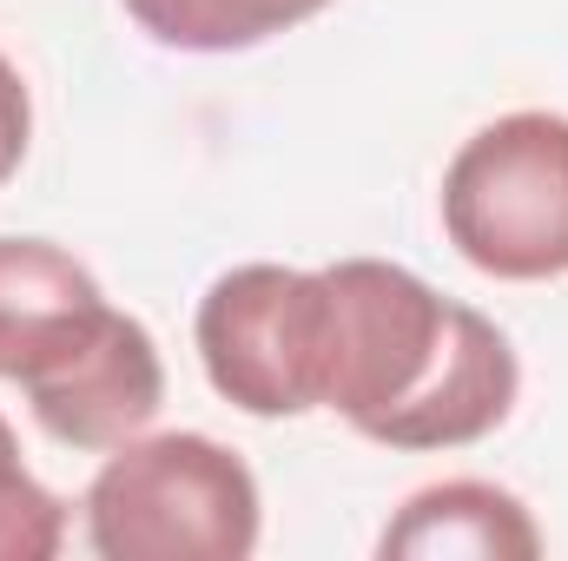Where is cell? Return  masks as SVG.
Listing matches in <instances>:
<instances>
[{
    "instance_id": "1",
    "label": "cell",
    "mask_w": 568,
    "mask_h": 561,
    "mask_svg": "<svg viewBox=\"0 0 568 561\" xmlns=\"http://www.w3.org/2000/svg\"><path fill=\"white\" fill-rule=\"evenodd\" d=\"M449 297L390 258H337L324 272L232 265L205 284L192 337L205 384L245 417L337 410L357 436L429 377Z\"/></svg>"
},
{
    "instance_id": "2",
    "label": "cell",
    "mask_w": 568,
    "mask_h": 561,
    "mask_svg": "<svg viewBox=\"0 0 568 561\" xmlns=\"http://www.w3.org/2000/svg\"><path fill=\"white\" fill-rule=\"evenodd\" d=\"M80 509L100 561H245L265 522L245 456L199 429L126 436Z\"/></svg>"
},
{
    "instance_id": "3",
    "label": "cell",
    "mask_w": 568,
    "mask_h": 561,
    "mask_svg": "<svg viewBox=\"0 0 568 561\" xmlns=\"http://www.w3.org/2000/svg\"><path fill=\"white\" fill-rule=\"evenodd\" d=\"M443 232L483 278H568V120L503 113L443 165Z\"/></svg>"
},
{
    "instance_id": "4",
    "label": "cell",
    "mask_w": 568,
    "mask_h": 561,
    "mask_svg": "<svg viewBox=\"0 0 568 561\" xmlns=\"http://www.w3.org/2000/svg\"><path fill=\"white\" fill-rule=\"evenodd\" d=\"M33 422L67 442V449H120L126 436H140L165 404V364L159 344L140 317L106 310L73 350L67 364H53L40 384L20 390Z\"/></svg>"
},
{
    "instance_id": "5",
    "label": "cell",
    "mask_w": 568,
    "mask_h": 561,
    "mask_svg": "<svg viewBox=\"0 0 568 561\" xmlns=\"http://www.w3.org/2000/svg\"><path fill=\"white\" fill-rule=\"evenodd\" d=\"M516 390H523V364H516V344L503 337V324L483 317L476 304L449 297V330H443L429 377L364 436L384 449H463L509 422Z\"/></svg>"
},
{
    "instance_id": "6",
    "label": "cell",
    "mask_w": 568,
    "mask_h": 561,
    "mask_svg": "<svg viewBox=\"0 0 568 561\" xmlns=\"http://www.w3.org/2000/svg\"><path fill=\"white\" fill-rule=\"evenodd\" d=\"M106 310L100 278L73 252L47 238H0V384H40Z\"/></svg>"
},
{
    "instance_id": "7",
    "label": "cell",
    "mask_w": 568,
    "mask_h": 561,
    "mask_svg": "<svg viewBox=\"0 0 568 561\" xmlns=\"http://www.w3.org/2000/svg\"><path fill=\"white\" fill-rule=\"evenodd\" d=\"M384 561H536L542 555V529L523 509V496L476 482V476H449L417 489L397 522L377 536Z\"/></svg>"
},
{
    "instance_id": "8",
    "label": "cell",
    "mask_w": 568,
    "mask_h": 561,
    "mask_svg": "<svg viewBox=\"0 0 568 561\" xmlns=\"http://www.w3.org/2000/svg\"><path fill=\"white\" fill-rule=\"evenodd\" d=\"M331 0H126L145 40L179 53H245L304 27Z\"/></svg>"
},
{
    "instance_id": "9",
    "label": "cell",
    "mask_w": 568,
    "mask_h": 561,
    "mask_svg": "<svg viewBox=\"0 0 568 561\" xmlns=\"http://www.w3.org/2000/svg\"><path fill=\"white\" fill-rule=\"evenodd\" d=\"M67 542V502L20 462V442L0 417V561H53Z\"/></svg>"
},
{
    "instance_id": "10",
    "label": "cell",
    "mask_w": 568,
    "mask_h": 561,
    "mask_svg": "<svg viewBox=\"0 0 568 561\" xmlns=\"http://www.w3.org/2000/svg\"><path fill=\"white\" fill-rule=\"evenodd\" d=\"M27 140H33V100H27V80H20V67L0 53V185L20 172Z\"/></svg>"
}]
</instances>
